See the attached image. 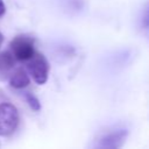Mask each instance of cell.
Here are the masks:
<instances>
[{"label":"cell","instance_id":"obj_1","mask_svg":"<svg viewBox=\"0 0 149 149\" xmlns=\"http://www.w3.org/2000/svg\"><path fill=\"white\" fill-rule=\"evenodd\" d=\"M20 122L17 108L10 102L0 104V136L12 135Z\"/></svg>","mask_w":149,"mask_h":149},{"label":"cell","instance_id":"obj_2","mask_svg":"<svg viewBox=\"0 0 149 149\" xmlns=\"http://www.w3.org/2000/svg\"><path fill=\"white\" fill-rule=\"evenodd\" d=\"M49 62L47 58L38 52H35L34 56L28 62V71L29 74L33 77L34 81L38 85H43L47 83L49 77Z\"/></svg>","mask_w":149,"mask_h":149},{"label":"cell","instance_id":"obj_3","mask_svg":"<svg viewBox=\"0 0 149 149\" xmlns=\"http://www.w3.org/2000/svg\"><path fill=\"white\" fill-rule=\"evenodd\" d=\"M9 47L12 54L17 61H29L36 52L34 48V40L26 35H19L14 37L10 41Z\"/></svg>","mask_w":149,"mask_h":149},{"label":"cell","instance_id":"obj_4","mask_svg":"<svg viewBox=\"0 0 149 149\" xmlns=\"http://www.w3.org/2000/svg\"><path fill=\"white\" fill-rule=\"evenodd\" d=\"M128 137V130L126 128H119L114 129L107 134H105L98 143L99 148H106V149H116L121 148L126 140Z\"/></svg>","mask_w":149,"mask_h":149},{"label":"cell","instance_id":"obj_5","mask_svg":"<svg viewBox=\"0 0 149 149\" xmlns=\"http://www.w3.org/2000/svg\"><path fill=\"white\" fill-rule=\"evenodd\" d=\"M30 84V78L23 68H17L9 77V85L16 90H22Z\"/></svg>","mask_w":149,"mask_h":149},{"label":"cell","instance_id":"obj_6","mask_svg":"<svg viewBox=\"0 0 149 149\" xmlns=\"http://www.w3.org/2000/svg\"><path fill=\"white\" fill-rule=\"evenodd\" d=\"M15 65V57L12 51L0 52V73L9 71Z\"/></svg>","mask_w":149,"mask_h":149},{"label":"cell","instance_id":"obj_7","mask_svg":"<svg viewBox=\"0 0 149 149\" xmlns=\"http://www.w3.org/2000/svg\"><path fill=\"white\" fill-rule=\"evenodd\" d=\"M24 98H26L27 104L29 105V107H30L33 111L38 112V111L41 109V102H40V100L37 99L36 95H34V94L30 93V92H27V93L24 94Z\"/></svg>","mask_w":149,"mask_h":149},{"label":"cell","instance_id":"obj_8","mask_svg":"<svg viewBox=\"0 0 149 149\" xmlns=\"http://www.w3.org/2000/svg\"><path fill=\"white\" fill-rule=\"evenodd\" d=\"M6 13V6L3 3V0H0V17L3 16Z\"/></svg>","mask_w":149,"mask_h":149},{"label":"cell","instance_id":"obj_9","mask_svg":"<svg viewBox=\"0 0 149 149\" xmlns=\"http://www.w3.org/2000/svg\"><path fill=\"white\" fill-rule=\"evenodd\" d=\"M2 43H3V35H2L1 33H0V48H1Z\"/></svg>","mask_w":149,"mask_h":149},{"label":"cell","instance_id":"obj_10","mask_svg":"<svg viewBox=\"0 0 149 149\" xmlns=\"http://www.w3.org/2000/svg\"><path fill=\"white\" fill-rule=\"evenodd\" d=\"M147 20H146V23H147V27H149V10H148V15H147V17H146Z\"/></svg>","mask_w":149,"mask_h":149}]
</instances>
